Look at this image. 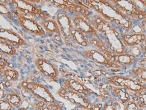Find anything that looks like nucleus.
I'll list each match as a JSON object with an SVG mask.
<instances>
[{
    "label": "nucleus",
    "instance_id": "14",
    "mask_svg": "<svg viewBox=\"0 0 146 110\" xmlns=\"http://www.w3.org/2000/svg\"><path fill=\"white\" fill-rule=\"evenodd\" d=\"M137 58H135L131 54L124 53V54L113 55L112 61L117 64L120 68H122L123 67L132 66L137 63Z\"/></svg>",
    "mask_w": 146,
    "mask_h": 110
},
{
    "label": "nucleus",
    "instance_id": "36",
    "mask_svg": "<svg viewBox=\"0 0 146 110\" xmlns=\"http://www.w3.org/2000/svg\"><path fill=\"white\" fill-rule=\"evenodd\" d=\"M143 44H144V45H145V46H146V38H145V41H144V42H143Z\"/></svg>",
    "mask_w": 146,
    "mask_h": 110
},
{
    "label": "nucleus",
    "instance_id": "17",
    "mask_svg": "<svg viewBox=\"0 0 146 110\" xmlns=\"http://www.w3.org/2000/svg\"><path fill=\"white\" fill-rule=\"evenodd\" d=\"M0 54L3 56L13 57L17 54V49L16 47L8 42L0 40Z\"/></svg>",
    "mask_w": 146,
    "mask_h": 110
},
{
    "label": "nucleus",
    "instance_id": "6",
    "mask_svg": "<svg viewBox=\"0 0 146 110\" xmlns=\"http://www.w3.org/2000/svg\"><path fill=\"white\" fill-rule=\"evenodd\" d=\"M35 65L40 74L50 81L56 82L59 80V70L52 62L45 58H37L35 60Z\"/></svg>",
    "mask_w": 146,
    "mask_h": 110
},
{
    "label": "nucleus",
    "instance_id": "21",
    "mask_svg": "<svg viewBox=\"0 0 146 110\" xmlns=\"http://www.w3.org/2000/svg\"><path fill=\"white\" fill-rule=\"evenodd\" d=\"M3 79L10 82H16L20 77V73L18 70L12 68H6L2 75Z\"/></svg>",
    "mask_w": 146,
    "mask_h": 110
},
{
    "label": "nucleus",
    "instance_id": "13",
    "mask_svg": "<svg viewBox=\"0 0 146 110\" xmlns=\"http://www.w3.org/2000/svg\"><path fill=\"white\" fill-rule=\"evenodd\" d=\"M109 93L112 95L116 102L123 105H125L131 100V92L124 87L112 86Z\"/></svg>",
    "mask_w": 146,
    "mask_h": 110
},
{
    "label": "nucleus",
    "instance_id": "10",
    "mask_svg": "<svg viewBox=\"0 0 146 110\" xmlns=\"http://www.w3.org/2000/svg\"><path fill=\"white\" fill-rule=\"evenodd\" d=\"M60 87L75 91L87 97L94 95V93L83 81L73 77H68L60 83Z\"/></svg>",
    "mask_w": 146,
    "mask_h": 110
},
{
    "label": "nucleus",
    "instance_id": "16",
    "mask_svg": "<svg viewBox=\"0 0 146 110\" xmlns=\"http://www.w3.org/2000/svg\"><path fill=\"white\" fill-rule=\"evenodd\" d=\"M71 40L79 46L83 47H89L90 46V42L88 36L81 31L76 30L74 27H73L71 30Z\"/></svg>",
    "mask_w": 146,
    "mask_h": 110
},
{
    "label": "nucleus",
    "instance_id": "20",
    "mask_svg": "<svg viewBox=\"0 0 146 110\" xmlns=\"http://www.w3.org/2000/svg\"><path fill=\"white\" fill-rule=\"evenodd\" d=\"M130 72L133 78L146 84V68L135 66L131 68Z\"/></svg>",
    "mask_w": 146,
    "mask_h": 110
},
{
    "label": "nucleus",
    "instance_id": "32",
    "mask_svg": "<svg viewBox=\"0 0 146 110\" xmlns=\"http://www.w3.org/2000/svg\"><path fill=\"white\" fill-rule=\"evenodd\" d=\"M25 1L35 3V4H36V5L41 4V3H43V0H25Z\"/></svg>",
    "mask_w": 146,
    "mask_h": 110
},
{
    "label": "nucleus",
    "instance_id": "15",
    "mask_svg": "<svg viewBox=\"0 0 146 110\" xmlns=\"http://www.w3.org/2000/svg\"><path fill=\"white\" fill-rule=\"evenodd\" d=\"M39 23L46 34L61 35V31L56 19L50 18L43 20V21H40Z\"/></svg>",
    "mask_w": 146,
    "mask_h": 110
},
{
    "label": "nucleus",
    "instance_id": "34",
    "mask_svg": "<svg viewBox=\"0 0 146 110\" xmlns=\"http://www.w3.org/2000/svg\"><path fill=\"white\" fill-rule=\"evenodd\" d=\"M16 110H29L28 108L23 107V106H21V107L16 108Z\"/></svg>",
    "mask_w": 146,
    "mask_h": 110
},
{
    "label": "nucleus",
    "instance_id": "25",
    "mask_svg": "<svg viewBox=\"0 0 146 110\" xmlns=\"http://www.w3.org/2000/svg\"><path fill=\"white\" fill-rule=\"evenodd\" d=\"M118 103L110 99L104 103L102 110H118Z\"/></svg>",
    "mask_w": 146,
    "mask_h": 110
},
{
    "label": "nucleus",
    "instance_id": "33",
    "mask_svg": "<svg viewBox=\"0 0 146 110\" xmlns=\"http://www.w3.org/2000/svg\"><path fill=\"white\" fill-rule=\"evenodd\" d=\"M0 2L4 3V4L9 6V0H0Z\"/></svg>",
    "mask_w": 146,
    "mask_h": 110
},
{
    "label": "nucleus",
    "instance_id": "12",
    "mask_svg": "<svg viewBox=\"0 0 146 110\" xmlns=\"http://www.w3.org/2000/svg\"><path fill=\"white\" fill-rule=\"evenodd\" d=\"M146 38V33L132 34L129 32H123L121 33V41L126 47H133L143 43Z\"/></svg>",
    "mask_w": 146,
    "mask_h": 110
},
{
    "label": "nucleus",
    "instance_id": "7",
    "mask_svg": "<svg viewBox=\"0 0 146 110\" xmlns=\"http://www.w3.org/2000/svg\"><path fill=\"white\" fill-rule=\"evenodd\" d=\"M56 22L59 26L60 31H61V36L64 39L65 43L67 44H72L71 40V30L73 28L74 26L72 24V16L70 14L64 11H61L58 12L56 16Z\"/></svg>",
    "mask_w": 146,
    "mask_h": 110
},
{
    "label": "nucleus",
    "instance_id": "9",
    "mask_svg": "<svg viewBox=\"0 0 146 110\" xmlns=\"http://www.w3.org/2000/svg\"><path fill=\"white\" fill-rule=\"evenodd\" d=\"M72 21L74 27L76 30L81 31L89 38L94 36L99 35V32L96 28L91 25L88 19L81 15L72 16Z\"/></svg>",
    "mask_w": 146,
    "mask_h": 110
},
{
    "label": "nucleus",
    "instance_id": "23",
    "mask_svg": "<svg viewBox=\"0 0 146 110\" xmlns=\"http://www.w3.org/2000/svg\"><path fill=\"white\" fill-rule=\"evenodd\" d=\"M125 53L131 54V56H134L135 58H141L142 57V49L141 47V45H137V46L133 47H126V51Z\"/></svg>",
    "mask_w": 146,
    "mask_h": 110
},
{
    "label": "nucleus",
    "instance_id": "2",
    "mask_svg": "<svg viewBox=\"0 0 146 110\" xmlns=\"http://www.w3.org/2000/svg\"><path fill=\"white\" fill-rule=\"evenodd\" d=\"M9 7H11L16 12L37 18L40 21L51 18L48 13L42 10L35 3L25 0H9Z\"/></svg>",
    "mask_w": 146,
    "mask_h": 110
},
{
    "label": "nucleus",
    "instance_id": "35",
    "mask_svg": "<svg viewBox=\"0 0 146 110\" xmlns=\"http://www.w3.org/2000/svg\"><path fill=\"white\" fill-rule=\"evenodd\" d=\"M3 58H4V57H3V55H1V54H0V61H1V60H3Z\"/></svg>",
    "mask_w": 146,
    "mask_h": 110
},
{
    "label": "nucleus",
    "instance_id": "30",
    "mask_svg": "<svg viewBox=\"0 0 146 110\" xmlns=\"http://www.w3.org/2000/svg\"><path fill=\"white\" fill-rule=\"evenodd\" d=\"M140 25H141L142 28H143V32L144 33H145L146 32V18L143 19V21H140Z\"/></svg>",
    "mask_w": 146,
    "mask_h": 110
},
{
    "label": "nucleus",
    "instance_id": "8",
    "mask_svg": "<svg viewBox=\"0 0 146 110\" xmlns=\"http://www.w3.org/2000/svg\"><path fill=\"white\" fill-rule=\"evenodd\" d=\"M83 55L87 60H91L98 65L104 66L107 68L119 69L117 64L108 59L101 51L96 48L87 49L83 51Z\"/></svg>",
    "mask_w": 146,
    "mask_h": 110
},
{
    "label": "nucleus",
    "instance_id": "18",
    "mask_svg": "<svg viewBox=\"0 0 146 110\" xmlns=\"http://www.w3.org/2000/svg\"><path fill=\"white\" fill-rule=\"evenodd\" d=\"M5 99L12 104L14 109L22 106L24 101V99L21 96V95L18 94V93L14 92V91L8 92L6 95H5Z\"/></svg>",
    "mask_w": 146,
    "mask_h": 110
},
{
    "label": "nucleus",
    "instance_id": "27",
    "mask_svg": "<svg viewBox=\"0 0 146 110\" xmlns=\"http://www.w3.org/2000/svg\"><path fill=\"white\" fill-rule=\"evenodd\" d=\"M123 110H140V109L137 103L135 101L131 99L124 105Z\"/></svg>",
    "mask_w": 146,
    "mask_h": 110
},
{
    "label": "nucleus",
    "instance_id": "24",
    "mask_svg": "<svg viewBox=\"0 0 146 110\" xmlns=\"http://www.w3.org/2000/svg\"><path fill=\"white\" fill-rule=\"evenodd\" d=\"M33 107L36 110H54L46 103L38 99H36V102L33 104Z\"/></svg>",
    "mask_w": 146,
    "mask_h": 110
},
{
    "label": "nucleus",
    "instance_id": "11",
    "mask_svg": "<svg viewBox=\"0 0 146 110\" xmlns=\"http://www.w3.org/2000/svg\"><path fill=\"white\" fill-rule=\"evenodd\" d=\"M0 40L8 42L16 47L27 45L26 40L21 34L13 30L6 28H0Z\"/></svg>",
    "mask_w": 146,
    "mask_h": 110
},
{
    "label": "nucleus",
    "instance_id": "4",
    "mask_svg": "<svg viewBox=\"0 0 146 110\" xmlns=\"http://www.w3.org/2000/svg\"><path fill=\"white\" fill-rule=\"evenodd\" d=\"M14 18H15L16 23L20 28L27 33L41 37L45 36L46 34V32L40 25L39 22L36 21L35 18L20 14L15 11Z\"/></svg>",
    "mask_w": 146,
    "mask_h": 110
},
{
    "label": "nucleus",
    "instance_id": "22",
    "mask_svg": "<svg viewBox=\"0 0 146 110\" xmlns=\"http://www.w3.org/2000/svg\"><path fill=\"white\" fill-rule=\"evenodd\" d=\"M0 15L12 20L14 17V11L8 5L0 2Z\"/></svg>",
    "mask_w": 146,
    "mask_h": 110
},
{
    "label": "nucleus",
    "instance_id": "5",
    "mask_svg": "<svg viewBox=\"0 0 146 110\" xmlns=\"http://www.w3.org/2000/svg\"><path fill=\"white\" fill-rule=\"evenodd\" d=\"M57 95L60 97L68 101L78 109L93 110L94 104L88 99L87 96L71 90L60 87L57 91Z\"/></svg>",
    "mask_w": 146,
    "mask_h": 110
},
{
    "label": "nucleus",
    "instance_id": "3",
    "mask_svg": "<svg viewBox=\"0 0 146 110\" xmlns=\"http://www.w3.org/2000/svg\"><path fill=\"white\" fill-rule=\"evenodd\" d=\"M106 83L112 86L125 88L131 93L146 91V84L133 78L123 75H113L105 77Z\"/></svg>",
    "mask_w": 146,
    "mask_h": 110
},
{
    "label": "nucleus",
    "instance_id": "1",
    "mask_svg": "<svg viewBox=\"0 0 146 110\" xmlns=\"http://www.w3.org/2000/svg\"><path fill=\"white\" fill-rule=\"evenodd\" d=\"M20 87L28 89L35 99L46 103L54 110H64L60 103L55 99L50 89L41 82L25 80L20 83Z\"/></svg>",
    "mask_w": 146,
    "mask_h": 110
},
{
    "label": "nucleus",
    "instance_id": "28",
    "mask_svg": "<svg viewBox=\"0 0 146 110\" xmlns=\"http://www.w3.org/2000/svg\"><path fill=\"white\" fill-rule=\"evenodd\" d=\"M8 62L5 58H3V60H1L0 61V77L2 76L3 72H4L5 68L7 67H8Z\"/></svg>",
    "mask_w": 146,
    "mask_h": 110
},
{
    "label": "nucleus",
    "instance_id": "19",
    "mask_svg": "<svg viewBox=\"0 0 146 110\" xmlns=\"http://www.w3.org/2000/svg\"><path fill=\"white\" fill-rule=\"evenodd\" d=\"M131 99L135 101L140 109L146 110V91L131 93Z\"/></svg>",
    "mask_w": 146,
    "mask_h": 110
},
{
    "label": "nucleus",
    "instance_id": "37",
    "mask_svg": "<svg viewBox=\"0 0 146 110\" xmlns=\"http://www.w3.org/2000/svg\"><path fill=\"white\" fill-rule=\"evenodd\" d=\"M81 110H89V109H81Z\"/></svg>",
    "mask_w": 146,
    "mask_h": 110
},
{
    "label": "nucleus",
    "instance_id": "31",
    "mask_svg": "<svg viewBox=\"0 0 146 110\" xmlns=\"http://www.w3.org/2000/svg\"><path fill=\"white\" fill-rule=\"evenodd\" d=\"M7 93L8 92L6 91V90H0V99H5Z\"/></svg>",
    "mask_w": 146,
    "mask_h": 110
},
{
    "label": "nucleus",
    "instance_id": "26",
    "mask_svg": "<svg viewBox=\"0 0 146 110\" xmlns=\"http://www.w3.org/2000/svg\"><path fill=\"white\" fill-rule=\"evenodd\" d=\"M14 107L5 99H0V110H14Z\"/></svg>",
    "mask_w": 146,
    "mask_h": 110
},
{
    "label": "nucleus",
    "instance_id": "29",
    "mask_svg": "<svg viewBox=\"0 0 146 110\" xmlns=\"http://www.w3.org/2000/svg\"><path fill=\"white\" fill-rule=\"evenodd\" d=\"M135 64L137 66L146 68V58L141 57V58H139L137 60V63Z\"/></svg>",
    "mask_w": 146,
    "mask_h": 110
}]
</instances>
